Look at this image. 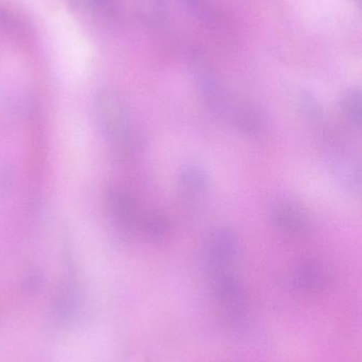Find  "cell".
Instances as JSON below:
<instances>
[{"mask_svg":"<svg viewBox=\"0 0 362 362\" xmlns=\"http://www.w3.org/2000/svg\"><path fill=\"white\" fill-rule=\"evenodd\" d=\"M331 279L332 272L327 264L310 259L293 268L290 274V284L300 293H316L327 288Z\"/></svg>","mask_w":362,"mask_h":362,"instance_id":"8","label":"cell"},{"mask_svg":"<svg viewBox=\"0 0 362 362\" xmlns=\"http://www.w3.org/2000/svg\"><path fill=\"white\" fill-rule=\"evenodd\" d=\"M191 15L205 23H214L218 18V8L215 0H180Z\"/></svg>","mask_w":362,"mask_h":362,"instance_id":"12","label":"cell"},{"mask_svg":"<svg viewBox=\"0 0 362 362\" xmlns=\"http://www.w3.org/2000/svg\"><path fill=\"white\" fill-rule=\"evenodd\" d=\"M270 221L274 229L287 238L301 240L312 231L310 212L293 200H280L270 210Z\"/></svg>","mask_w":362,"mask_h":362,"instance_id":"6","label":"cell"},{"mask_svg":"<svg viewBox=\"0 0 362 362\" xmlns=\"http://www.w3.org/2000/svg\"><path fill=\"white\" fill-rule=\"evenodd\" d=\"M74 8L89 10L99 16H114L118 10L119 0H69Z\"/></svg>","mask_w":362,"mask_h":362,"instance_id":"13","label":"cell"},{"mask_svg":"<svg viewBox=\"0 0 362 362\" xmlns=\"http://www.w3.org/2000/svg\"><path fill=\"white\" fill-rule=\"evenodd\" d=\"M239 251V240L231 227H220L212 232L204 246V261L208 276L229 272Z\"/></svg>","mask_w":362,"mask_h":362,"instance_id":"5","label":"cell"},{"mask_svg":"<svg viewBox=\"0 0 362 362\" xmlns=\"http://www.w3.org/2000/svg\"><path fill=\"white\" fill-rule=\"evenodd\" d=\"M94 112L100 129L112 142L117 153L123 157L135 154L140 140L127 105L119 95L108 89L100 90L94 101Z\"/></svg>","mask_w":362,"mask_h":362,"instance_id":"2","label":"cell"},{"mask_svg":"<svg viewBox=\"0 0 362 362\" xmlns=\"http://www.w3.org/2000/svg\"><path fill=\"white\" fill-rule=\"evenodd\" d=\"M212 189V177L203 163L191 160L181 165L176 173V189L185 210L191 213L202 212L208 206Z\"/></svg>","mask_w":362,"mask_h":362,"instance_id":"4","label":"cell"},{"mask_svg":"<svg viewBox=\"0 0 362 362\" xmlns=\"http://www.w3.org/2000/svg\"><path fill=\"white\" fill-rule=\"evenodd\" d=\"M106 204L111 223L120 235H130L138 227L140 214L131 193L121 187H112L106 193Z\"/></svg>","mask_w":362,"mask_h":362,"instance_id":"7","label":"cell"},{"mask_svg":"<svg viewBox=\"0 0 362 362\" xmlns=\"http://www.w3.org/2000/svg\"><path fill=\"white\" fill-rule=\"evenodd\" d=\"M138 228L145 238L153 243L164 242L171 232L169 217L161 211H150L140 215Z\"/></svg>","mask_w":362,"mask_h":362,"instance_id":"9","label":"cell"},{"mask_svg":"<svg viewBox=\"0 0 362 362\" xmlns=\"http://www.w3.org/2000/svg\"><path fill=\"white\" fill-rule=\"evenodd\" d=\"M229 124L236 131L249 137H255L261 133L263 122L259 112L248 104L240 101L234 110Z\"/></svg>","mask_w":362,"mask_h":362,"instance_id":"10","label":"cell"},{"mask_svg":"<svg viewBox=\"0 0 362 362\" xmlns=\"http://www.w3.org/2000/svg\"><path fill=\"white\" fill-rule=\"evenodd\" d=\"M306 124L320 148L323 163L332 180L348 195H361V160L341 131L329 120L325 112Z\"/></svg>","mask_w":362,"mask_h":362,"instance_id":"1","label":"cell"},{"mask_svg":"<svg viewBox=\"0 0 362 362\" xmlns=\"http://www.w3.org/2000/svg\"><path fill=\"white\" fill-rule=\"evenodd\" d=\"M188 66L204 106L217 118L229 122L240 101L232 98L216 68L204 53L199 51L191 53Z\"/></svg>","mask_w":362,"mask_h":362,"instance_id":"3","label":"cell"},{"mask_svg":"<svg viewBox=\"0 0 362 362\" xmlns=\"http://www.w3.org/2000/svg\"><path fill=\"white\" fill-rule=\"evenodd\" d=\"M342 115L353 129L361 131V91L356 87L346 89L339 100Z\"/></svg>","mask_w":362,"mask_h":362,"instance_id":"11","label":"cell"}]
</instances>
